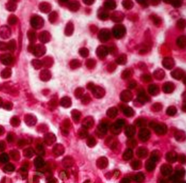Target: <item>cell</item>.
I'll return each mask as SVG.
<instances>
[{
  "mask_svg": "<svg viewBox=\"0 0 186 183\" xmlns=\"http://www.w3.org/2000/svg\"><path fill=\"white\" fill-rule=\"evenodd\" d=\"M172 110H170V109H168V114H169V115H174V114H175L176 113V109L174 108V107H172V109H171Z\"/></svg>",
  "mask_w": 186,
  "mask_h": 183,
  "instance_id": "obj_16",
  "label": "cell"
},
{
  "mask_svg": "<svg viewBox=\"0 0 186 183\" xmlns=\"http://www.w3.org/2000/svg\"><path fill=\"white\" fill-rule=\"evenodd\" d=\"M150 132L147 129H143L139 133V137L140 140L143 142H146L150 137Z\"/></svg>",
  "mask_w": 186,
  "mask_h": 183,
  "instance_id": "obj_1",
  "label": "cell"
},
{
  "mask_svg": "<svg viewBox=\"0 0 186 183\" xmlns=\"http://www.w3.org/2000/svg\"><path fill=\"white\" fill-rule=\"evenodd\" d=\"M120 183H130V180L128 178H123L120 182Z\"/></svg>",
  "mask_w": 186,
  "mask_h": 183,
  "instance_id": "obj_17",
  "label": "cell"
},
{
  "mask_svg": "<svg viewBox=\"0 0 186 183\" xmlns=\"http://www.w3.org/2000/svg\"><path fill=\"white\" fill-rule=\"evenodd\" d=\"M159 152L157 150L154 151V152H153L152 153L150 159L152 161H153L155 162H157L160 159V155L159 154Z\"/></svg>",
  "mask_w": 186,
  "mask_h": 183,
  "instance_id": "obj_10",
  "label": "cell"
},
{
  "mask_svg": "<svg viewBox=\"0 0 186 183\" xmlns=\"http://www.w3.org/2000/svg\"><path fill=\"white\" fill-rule=\"evenodd\" d=\"M88 145L90 147H92V146L95 145V140L93 138H90L89 139V141H88Z\"/></svg>",
  "mask_w": 186,
  "mask_h": 183,
  "instance_id": "obj_15",
  "label": "cell"
},
{
  "mask_svg": "<svg viewBox=\"0 0 186 183\" xmlns=\"http://www.w3.org/2000/svg\"><path fill=\"white\" fill-rule=\"evenodd\" d=\"M178 183H186V182L183 181V182H179Z\"/></svg>",
  "mask_w": 186,
  "mask_h": 183,
  "instance_id": "obj_18",
  "label": "cell"
},
{
  "mask_svg": "<svg viewBox=\"0 0 186 183\" xmlns=\"http://www.w3.org/2000/svg\"><path fill=\"white\" fill-rule=\"evenodd\" d=\"M155 132L159 135H164L166 132V127L163 124H159L155 126Z\"/></svg>",
  "mask_w": 186,
  "mask_h": 183,
  "instance_id": "obj_3",
  "label": "cell"
},
{
  "mask_svg": "<svg viewBox=\"0 0 186 183\" xmlns=\"http://www.w3.org/2000/svg\"><path fill=\"white\" fill-rule=\"evenodd\" d=\"M166 159L167 161L170 162H175L177 160V155L175 152H171L167 154L166 156Z\"/></svg>",
  "mask_w": 186,
  "mask_h": 183,
  "instance_id": "obj_4",
  "label": "cell"
},
{
  "mask_svg": "<svg viewBox=\"0 0 186 183\" xmlns=\"http://www.w3.org/2000/svg\"><path fill=\"white\" fill-rule=\"evenodd\" d=\"M134 180L138 183H142L145 180V175L143 173L139 172L134 177Z\"/></svg>",
  "mask_w": 186,
  "mask_h": 183,
  "instance_id": "obj_11",
  "label": "cell"
},
{
  "mask_svg": "<svg viewBox=\"0 0 186 183\" xmlns=\"http://www.w3.org/2000/svg\"><path fill=\"white\" fill-rule=\"evenodd\" d=\"M135 133V129L133 126H128L126 129L125 134L127 136L131 137Z\"/></svg>",
  "mask_w": 186,
  "mask_h": 183,
  "instance_id": "obj_6",
  "label": "cell"
},
{
  "mask_svg": "<svg viewBox=\"0 0 186 183\" xmlns=\"http://www.w3.org/2000/svg\"><path fill=\"white\" fill-rule=\"evenodd\" d=\"M148 154V151L144 148H140L137 151V155L140 158H145Z\"/></svg>",
  "mask_w": 186,
  "mask_h": 183,
  "instance_id": "obj_9",
  "label": "cell"
},
{
  "mask_svg": "<svg viewBox=\"0 0 186 183\" xmlns=\"http://www.w3.org/2000/svg\"><path fill=\"white\" fill-rule=\"evenodd\" d=\"M185 174V171L184 170H178L176 171L175 175L177 178L182 177Z\"/></svg>",
  "mask_w": 186,
  "mask_h": 183,
  "instance_id": "obj_12",
  "label": "cell"
},
{
  "mask_svg": "<svg viewBox=\"0 0 186 183\" xmlns=\"http://www.w3.org/2000/svg\"><path fill=\"white\" fill-rule=\"evenodd\" d=\"M106 126L105 125H102L98 127V131L101 134H105L106 131Z\"/></svg>",
  "mask_w": 186,
  "mask_h": 183,
  "instance_id": "obj_14",
  "label": "cell"
},
{
  "mask_svg": "<svg viewBox=\"0 0 186 183\" xmlns=\"http://www.w3.org/2000/svg\"><path fill=\"white\" fill-rule=\"evenodd\" d=\"M156 168V162H153V161L149 159L146 162V169L148 172H151L155 170Z\"/></svg>",
  "mask_w": 186,
  "mask_h": 183,
  "instance_id": "obj_5",
  "label": "cell"
},
{
  "mask_svg": "<svg viewBox=\"0 0 186 183\" xmlns=\"http://www.w3.org/2000/svg\"><path fill=\"white\" fill-rule=\"evenodd\" d=\"M107 163H108L107 160L105 158H100L98 160V161H97L98 166L101 168H104L105 167H106L107 165Z\"/></svg>",
  "mask_w": 186,
  "mask_h": 183,
  "instance_id": "obj_8",
  "label": "cell"
},
{
  "mask_svg": "<svg viewBox=\"0 0 186 183\" xmlns=\"http://www.w3.org/2000/svg\"><path fill=\"white\" fill-rule=\"evenodd\" d=\"M132 166H133V169H139V168L141 167V162L140 161H135V162H134L133 163V165H132Z\"/></svg>",
  "mask_w": 186,
  "mask_h": 183,
  "instance_id": "obj_13",
  "label": "cell"
},
{
  "mask_svg": "<svg viewBox=\"0 0 186 183\" xmlns=\"http://www.w3.org/2000/svg\"><path fill=\"white\" fill-rule=\"evenodd\" d=\"M160 171L163 175L166 176V175H169L173 171L172 167L170 165L168 164H164L162 165V166L160 168Z\"/></svg>",
  "mask_w": 186,
  "mask_h": 183,
  "instance_id": "obj_2",
  "label": "cell"
},
{
  "mask_svg": "<svg viewBox=\"0 0 186 183\" xmlns=\"http://www.w3.org/2000/svg\"><path fill=\"white\" fill-rule=\"evenodd\" d=\"M133 150H132L131 148H129L124 152L123 155V159L125 160H129L131 159L132 157H133Z\"/></svg>",
  "mask_w": 186,
  "mask_h": 183,
  "instance_id": "obj_7",
  "label": "cell"
}]
</instances>
